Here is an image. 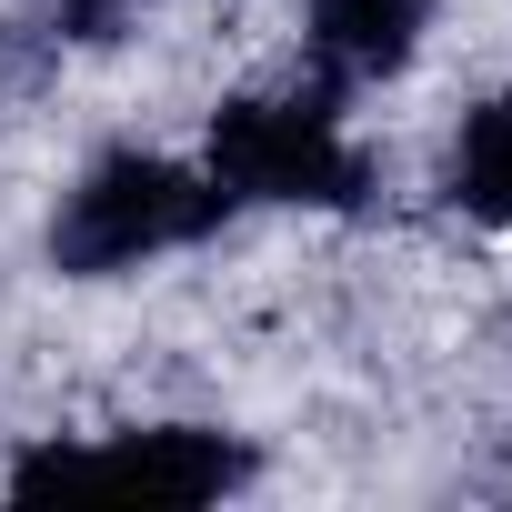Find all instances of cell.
I'll return each instance as SVG.
<instances>
[{
    "instance_id": "6da1fadb",
    "label": "cell",
    "mask_w": 512,
    "mask_h": 512,
    "mask_svg": "<svg viewBox=\"0 0 512 512\" xmlns=\"http://www.w3.org/2000/svg\"><path fill=\"white\" fill-rule=\"evenodd\" d=\"M231 221V191L191 161H161V151H101L61 211H51V262L71 282H111V272H141L161 251H191Z\"/></svg>"
},
{
    "instance_id": "7a4b0ae2",
    "label": "cell",
    "mask_w": 512,
    "mask_h": 512,
    "mask_svg": "<svg viewBox=\"0 0 512 512\" xmlns=\"http://www.w3.org/2000/svg\"><path fill=\"white\" fill-rule=\"evenodd\" d=\"M231 211L241 201H282V211H352L372 191V161L362 141L342 131V91L312 81V91H251L211 121V161H201Z\"/></svg>"
},
{
    "instance_id": "3957f363",
    "label": "cell",
    "mask_w": 512,
    "mask_h": 512,
    "mask_svg": "<svg viewBox=\"0 0 512 512\" xmlns=\"http://www.w3.org/2000/svg\"><path fill=\"white\" fill-rule=\"evenodd\" d=\"M251 482V452L211 422H141V432H111L91 452L51 442L11 472V492H81V502H221Z\"/></svg>"
},
{
    "instance_id": "277c9868",
    "label": "cell",
    "mask_w": 512,
    "mask_h": 512,
    "mask_svg": "<svg viewBox=\"0 0 512 512\" xmlns=\"http://www.w3.org/2000/svg\"><path fill=\"white\" fill-rule=\"evenodd\" d=\"M432 11H442V0H312V61H322V81L362 91V81L412 71Z\"/></svg>"
},
{
    "instance_id": "5b68a950",
    "label": "cell",
    "mask_w": 512,
    "mask_h": 512,
    "mask_svg": "<svg viewBox=\"0 0 512 512\" xmlns=\"http://www.w3.org/2000/svg\"><path fill=\"white\" fill-rule=\"evenodd\" d=\"M452 201L472 221H512V91L462 111V131H452Z\"/></svg>"
},
{
    "instance_id": "8992f818",
    "label": "cell",
    "mask_w": 512,
    "mask_h": 512,
    "mask_svg": "<svg viewBox=\"0 0 512 512\" xmlns=\"http://www.w3.org/2000/svg\"><path fill=\"white\" fill-rule=\"evenodd\" d=\"M131 11H141V0H51V11H41V41H111Z\"/></svg>"
}]
</instances>
